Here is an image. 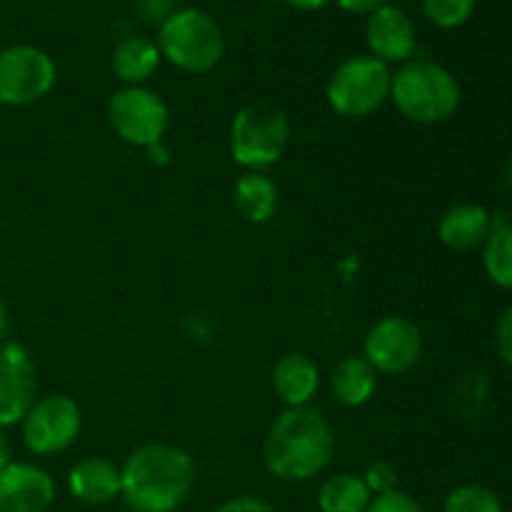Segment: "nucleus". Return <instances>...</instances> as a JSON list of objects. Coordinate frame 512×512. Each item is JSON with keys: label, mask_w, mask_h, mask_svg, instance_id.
I'll return each instance as SVG.
<instances>
[{"label": "nucleus", "mask_w": 512, "mask_h": 512, "mask_svg": "<svg viewBox=\"0 0 512 512\" xmlns=\"http://www.w3.org/2000/svg\"><path fill=\"white\" fill-rule=\"evenodd\" d=\"M333 455V425L315 405L285 408L265 435V468L283 483H308L318 478L333 463Z\"/></svg>", "instance_id": "obj_1"}, {"label": "nucleus", "mask_w": 512, "mask_h": 512, "mask_svg": "<svg viewBox=\"0 0 512 512\" xmlns=\"http://www.w3.org/2000/svg\"><path fill=\"white\" fill-rule=\"evenodd\" d=\"M193 485L195 463L178 445H140L120 465V498L133 512H175Z\"/></svg>", "instance_id": "obj_2"}, {"label": "nucleus", "mask_w": 512, "mask_h": 512, "mask_svg": "<svg viewBox=\"0 0 512 512\" xmlns=\"http://www.w3.org/2000/svg\"><path fill=\"white\" fill-rule=\"evenodd\" d=\"M390 103L415 125H438L453 118L463 103V88L445 65L408 60L393 73Z\"/></svg>", "instance_id": "obj_3"}, {"label": "nucleus", "mask_w": 512, "mask_h": 512, "mask_svg": "<svg viewBox=\"0 0 512 512\" xmlns=\"http://www.w3.org/2000/svg\"><path fill=\"white\" fill-rule=\"evenodd\" d=\"M158 50L173 68L190 75L210 73L225 55V38L213 15L200 8L173 10L158 28Z\"/></svg>", "instance_id": "obj_4"}, {"label": "nucleus", "mask_w": 512, "mask_h": 512, "mask_svg": "<svg viewBox=\"0 0 512 512\" xmlns=\"http://www.w3.org/2000/svg\"><path fill=\"white\" fill-rule=\"evenodd\" d=\"M290 143V120L270 103H248L230 123V158L243 170L268 173L283 160Z\"/></svg>", "instance_id": "obj_5"}, {"label": "nucleus", "mask_w": 512, "mask_h": 512, "mask_svg": "<svg viewBox=\"0 0 512 512\" xmlns=\"http://www.w3.org/2000/svg\"><path fill=\"white\" fill-rule=\"evenodd\" d=\"M393 70L373 55L345 58L325 83V100L340 118L360 120L378 113L390 100Z\"/></svg>", "instance_id": "obj_6"}, {"label": "nucleus", "mask_w": 512, "mask_h": 512, "mask_svg": "<svg viewBox=\"0 0 512 512\" xmlns=\"http://www.w3.org/2000/svg\"><path fill=\"white\" fill-rule=\"evenodd\" d=\"M108 123L123 143L150 150L163 145L170 130V108L145 85L120 88L108 100Z\"/></svg>", "instance_id": "obj_7"}, {"label": "nucleus", "mask_w": 512, "mask_h": 512, "mask_svg": "<svg viewBox=\"0 0 512 512\" xmlns=\"http://www.w3.org/2000/svg\"><path fill=\"white\" fill-rule=\"evenodd\" d=\"M83 430V410L70 395L53 393L38 398L20 423L25 450L38 458H53L73 448Z\"/></svg>", "instance_id": "obj_8"}, {"label": "nucleus", "mask_w": 512, "mask_h": 512, "mask_svg": "<svg viewBox=\"0 0 512 512\" xmlns=\"http://www.w3.org/2000/svg\"><path fill=\"white\" fill-rule=\"evenodd\" d=\"M58 80L55 60L35 45H8L0 50V103L28 108L48 98Z\"/></svg>", "instance_id": "obj_9"}, {"label": "nucleus", "mask_w": 512, "mask_h": 512, "mask_svg": "<svg viewBox=\"0 0 512 512\" xmlns=\"http://www.w3.org/2000/svg\"><path fill=\"white\" fill-rule=\"evenodd\" d=\"M363 358L378 375H405L423 358V333L405 315H385L368 330Z\"/></svg>", "instance_id": "obj_10"}, {"label": "nucleus", "mask_w": 512, "mask_h": 512, "mask_svg": "<svg viewBox=\"0 0 512 512\" xmlns=\"http://www.w3.org/2000/svg\"><path fill=\"white\" fill-rule=\"evenodd\" d=\"M38 400V370L28 348L15 340L0 343V428L23 423Z\"/></svg>", "instance_id": "obj_11"}, {"label": "nucleus", "mask_w": 512, "mask_h": 512, "mask_svg": "<svg viewBox=\"0 0 512 512\" xmlns=\"http://www.w3.org/2000/svg\"><path fill=\"white\" fill-rule=\"evenodd\" d=\"M55 498L58 485L40 465L13 460L0 470V512H48Z\"/></svg>", "instance_id": "obj_12"}, {"label": "nucleus", "mask_w": 512, "mask_h": 512, "mask_svg": "<svg viewBox=\"0 0 512 512\" xmlns=\"http://www.w3.org/2000/svg\"><path fill=\"white\" fill-rule=\"evenodd\" d=\"M365 43L373 58L385 65H403L413 58L418 33L403 8L385 3L383 8L373 10L365 23Z\"/></svg>", "instance_id": "obj_13"}, {"label": "nucleus", "mask_w": 512, "mask_h": 512, "mask_svg": "<svg viewBox=\"0 0 512 512\" xmlns=\"http://www.w3.org/2000/svg\"><path fill=\"white\" fill-rule=\"evenodd\" d=\"M270 383L285 408H308L320 390V368L310 355L293 350L275 360Z\"/></svg>", "instance_id": "obj_14"}, {"label": "nucleus", "mask_w": 512, "mask_h": 512, "mask_svg": "<svg viewBox=\"0 0 512 512\" xmlns=\"http://www.w3.org/2000/svg\"><path fill=\"white\" fill-rule=\"evenodd\" d=\"M493 220L495 218L485 205H450L438 220V238L445 248L455 250V253H468V250L483 248L490 230H493Z\"/></svg>", "instance_id": "obj_15"}, {"label": "nucleus", "mask_w": 512, "mask_h": 512, "mask_svg": "<svg viewBox=\"0 0 512 512\" xmlns=\"http://www.w3.org/2000/svg\"><path fill=\"white\" fill-rule=\"evenodd\" d=\"M68 490L83 505H110L120 498V465L108 458H83L68 470Z\"/></svg>", "instance_id": "obj_16"}, {"label": "nucleus", "mask_w": 512, "mask_h": 512, "mask_svg": "<svg viewBox=\"0 0 512 512\" xmlns=\"http://www.w3.org/2000/svg\"><path fill=\"white\" fill-rule=\"evenodd\" d=\"M235 213L253 225H265L275 218L280 205L278 183L268 173L245 170L233 185Z\"/></svg>", "instance_id": "obj_17"}, {"label": "nucleus", "mask_w": 512, "mask_h": 512, "mask_svg": "<svg viewBox=\"0 0 512 512\" xmlns=\"http://www.w3.org/2000/svg\"><path fill=\"white\" fill-rule=\"evenodd\" d=\"M160 63H163V55H160L158 43L143 38V35L120 40L113 50V58H110L113 75L123 83V88L148 83L158 73Z\"/></svg>", "instance_id": "obj_18"}, {"label": "nucleus", "mask_w": 512, "mask_h": 512, "mask_svg": "<svg viewBox=\"0 0 512 512\" xmlns=\"http://www.w3.org/2000/svg\"><path fill=\"white\" fill-rule=\"evenodd\" d=\"M378 373L363 355H348L330 370V393L345 408H363L375 398Z\"/></svg>", "instance_id": "obj_19"}, {"label": "nucleus", "mask_w": 512, "mask_h": 512, "mask_svg": "<svg viewBox=\"0 0 512 512\" xmlns=\"http://www.w3.org/2000/svg\"><path fill=\"white\" fill-rule=\"evenodd\" d=\"M320 512H365L370 508L373 493L363 478L355 473H335L318 490Z\"/></svg>", "instance_id": "obj_20"}, {"label": "nucleus", "mask_w": 512, "mask_h": 512, "mask_svg": "<svg viewBox=\"0 0 512 512\" xmlns=\"http://www.w3.org/2000/svg\"><path fill=\"white\" fill-rule=\"evenodd\" d=\"M483 268L490 283L512 290V223L508 220H493V230L483 243Z\"/></svg>", "instance_id": "obj_21"}, {"label": "nucleus", "mask_w": 512, "mask_h": 512, "mask_svg": "<svg viewBox=\"0 0 512 512\" xmlns=\"http://www.w3.org/2000/svg\"><path fill=\"white\" fill-rule=\"evenodd\" d=\"M443 512H505L503 500L490 488L478 483L458 485L448 493Z\"/></svg>", "instance_id": "obj_22"}, {"label": "nucleus", "mask_w": 512, "mask_h": 512, "mask_svg": "<svg viewBox=\"0 0 512 512\" xmlns=\"http://www.w3.org/2000/svg\"><path fill=\"white\" fill-rule=\"evenodd\" d=\"M478 0H423V10L433 25L443 30H455L470 20Z\"/></svg>", "instance_id": "obj_23"}, {"label": "nucleus", "mask_w": 512, "mask_h": 512, "mask_svg": "<svg viewBox=\"0 0 512 512\" xmlns=\"http://www.w3.org/2000/svg\"><path fill=\"white\" fill-rule=\"evenodd\" d=\"M360 478L368 485L373 498L375 495L390 493V490H398V470H395V465L388 463V460H373Z\"/></svg>", "instance_id": "obj_24"}, {"label": "nucleus", "mask_w": 512, "mask_h": 512, "mask_svg": "<svg viewBox=\"0 0 512 512\" xmlns=\"http://www.w3.org/2000/svg\"><path fill=\"white\" fill-rule=\"evenodd\" d=\"M365 512H425V510L413 495L403 493V490H390V493L385 495H375V498L370 500V508Z\"/></svg>", "instance_id": "obj_25"}, {"label": "nucleus", "mask_w": 512, "mask_h": 512, "mask_svg": "<svg viewBox=\"0 0 512 512\" xmlns=\"http://www.w3.org/2000/svg\"><path fill=\"white\" fill-rule=\"evenodd\" d=\"M495 348H498L500 360L512 370V303L503 310L495 325Z\"/></svg>", "instance_id": "obj_26"}, {"label": "nucleus", "mask_w": 512, "mask_h": 512, "mask_svg": "<svg viewBox=\"0 0 512 512\" xmlns=\"http://www.w3.org/2000/svg\"><path fill=\"white\" fill-rule=\"evenodd\" d=\"M213 512H275V508L258 495H238V498L220 503Z\"/></svg>", "instance_id": "obj_27"}, {"label": "nucleus", "mask_w": 512, "mask_h": 512, "mask_svg": "<svg viewBox=\"0 0 512 512\" xmlns=\"http://www.w3.org/2000/svg\"><path fill=\"white\" fill-rule=\"evenodd\" d=\"M138 5L145 20H160V23H163V20L173 13V10H170L173 0H138Z\"/></svg>", "instance_id": "obj_28"}, {"label": "nucleus", "mask_w": 512, "mask_h": 512, "mask_svg": "<svg viewBox=\"0 0 512 512\" xmlns=\"http://www.w3.org/2000/svg\"><path fill=\"white\" fill-rule=\"evenodd\" d=\"M345 13H355V15H370L373 10L383 8L388 0H335Z\"/></svg>", "instance_id": "obj_29"}, {"label": "nucleus", "mask_w": 512, "mask_h": 512, "mask_svg": "<svg viewBox=\"0 0 512 512\" xmlns=\"http://www.w3.org/2000/svg\"><path fill=\"white\" fill-rule=\"evenodd\" d=\"M10 463H13V445H10L8 435H5L3 428H0V470Z\"/></svg>", "instance_id": "obj_30"}, {"label": "nucleus", "mask_w": 512, "mask_h": 512, "mask_svg": "<svg viewBox=\"0 0 512 512\" xmlns=\"http://www.w3.org/2000/svg\"><path fill=\"white\" fill-rule=\"evenodd\" d=\"M285 3L293 5V8L298 10H308L310 13V10H323L330 0H285Z\"/></svg>", "instance_id": "obj_31"}, {"label": "nucleus", "mask_w": 512, "mask_h": 512, "mask_svg": "<svg viewBox=\"0 0 512 512\" xmlns=\"http://www.w3.org/2000/svg\"><path fill=\"white\" fill-rule=\"evenodd\" d=\"M5 333H8V308H5L3 298H0V343H3Z\"/></svg>", "instance_id": "obj_32"}]
</instances>
